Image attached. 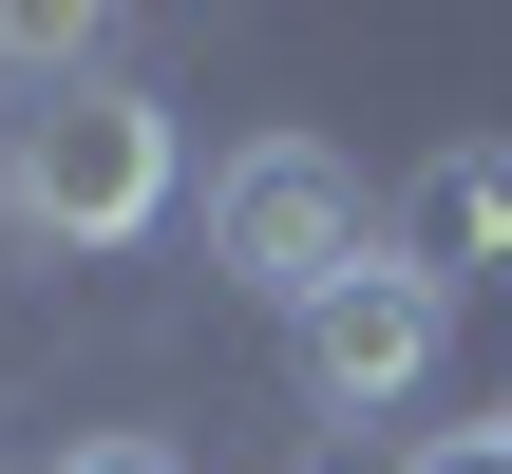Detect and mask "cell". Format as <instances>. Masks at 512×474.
<instances>
[{
    "mask_svg": "<svg viewBox=\"0 0 512 474\" xmlns=\"http://www.w3.org/2000/svg\"><path fill=\"white\" fill-rule=\"evenodd\" d=\"M190 190V133L152 76H57V95H0V228L19 247H152Z\"/></svg>",
    "mask_w": 512,
    "mask_h": 474,
    "instance_id": "obj_1",
    "label": "cell"
},
{
    "mask_svg": "<svg viewBox=\"0 0 512 474\" xmlns=\"http://www.w3.org/2000/svg\"><path fill=\"white\" fill-rule=\"evenodd\" d=\"M399 228L361 209V171L323 152V133H247L228 171H209V285H247V304H323V285H361Z\"/></svg>",
    "mask_w": 512,
    "mask_h": 474,
    "instance_id": "obj_2",
    "label": "cell"
},
{
    "mask_svg": "<svg viewBox=\"0 0 512 474\" xmlns=\"http://www.w3.org/2000/svg\"><path fill=\"white\" fill-rule=\"evenodd\" d=\"M437 342H456V285H437V266H399V247H380V266H361V285H323V304H304V323H285V380H304V418H323V437H342V418H399V399H418V380H437Z\"/></svg>",
    "mask_w": 512,
    "mask_h": 474,
    "instance_id": "obj_3",
    "label": "cell"
},
{
    "mask_svg": "<svg viewBox=\"0 0 512 474\" xmlns=\"http://www.w3.org/2000/svg\"><path fill=\"white\" fill-rule=\"evenodd\" d=\"M380 228H399V266H437V285L512 266V133H456V152H418Z\"/></svg>",
    "mask_w": 512,
    "mask_h": 474,
    "instance_id": "obj_4",
    "label": "cell"
},
{
    "mask_svg": "<svg viewBox=\"0 0 512 474\" xmlns=\"http://www.w3.org/2000/svg\"><path fill=\"white\" fill-rule=\"evenodd\" d=\"M0 76H19V95H57V76H95V19H38V0H0Z\"/></svg>",
    "mask_w": 512,
    "mask_h": 474,
    "instance_id": "obj_5",
    "label": "cell"
},
{
    "mask_svg": "<svg viewBox=\"0 0 512 474\" xmlns=\"http://www.w3.org/2000/svg\"><path fill=\"white\" fill-rule=\"evenodd\" d=\"M399 474H512V437H494V418H456V437H418Z\"/></svg>",
    "mask_w": 512,
    "mask_h": 474,
    "instance_id": "obj_6",
    "label": "cell"
},
{
    "mask_svg": "<svg viewBox=\"0 0 512 474\" xmlns=\"http://www.w3.org/2000/svg\"><path fill=\"white\" fill-rule=\"evenodd\" d=\"M38 474H190L171 437H76V456H38Z\"/></svg>",
    "mask_w": 512,
    "mask_h": 474,
    "instance_id": "obj_7",
    "label": "cell"
},
{
    "mask_svg": "<svg viewBox=\"0 0 512 474\" xmlns=\"http://www.w3.org/2000/svg\"><path fill=\"white\" fill-rule=\"evenodd\" d=\"M285 474H361V437H304V456H285Z\"/></svg>",
    "mask_w": 512,
    "mask_h": 474,
    "instance_id": "obj_8",
    "label": "cell"
},
{
    "mask_svg": "<svg viewBox=\"0 0 512 474\" xmlns=\"http://www.w3.org/2000/svg\"><path fill=\"white\" fill-rule=\"evenodd\" d=\"M494 437H512V399H494Z\"/></svg>",
    "mask_w": 512,
    "mask_h": 474,
    "instance_id": "obj_9",
    "label": "cell"
}]
</instances>
